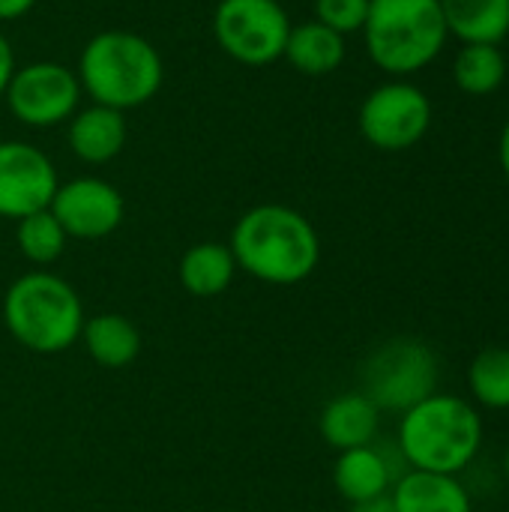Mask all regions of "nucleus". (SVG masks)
<instances>
[{"instance_id":"5701e85b","label":"nucleus","mask_w":509,"mask_h":512,"mask_svg":"<svg viewBox=\"0 0 509 512\" xmlns=\"http://www.w3.org/2000/svg\"><path fill=\"white\" fill-rule=\"evenodd\" d=\"M372 0H315V21L348 36L363 30Z\"/></svg>"},{"instance_id":"1a4fd4ad","label":"nucleus","mask_w":509,"mask_h":512,"mask_svg":"<svg viewBox=\"0 0 509 512\" xmlns=\"http://www.w3.org/2000/svg\"><path fill=\"white\" fill-rule=\"evenodd\" d=\"M3 99L18 123L30 129H48L72 120L81 102V84L69 66L36 60L27 66H15Z\"/></svg>"},{"instance_id":"ddd939ff","label":"nucleus","mask_w":509,"mask_h":512,"mask_svg":"<svg viewBox=\"0 0 509 512\" xmlns=\"http://www.w3.org/2000/svg\"><path fill=\"white\" fill-rule=\"evenodd\" d=\"M126 144V114L105 105H90L69 120V150L87 165L111 162Z\"/></svg>"},{"instance_id":"412c9836","label":"nucleus","mask_w":509,"mask_h":512,"mask_svg":"<svg viewBox=\"0 0 509 512\" xmlns=\"http://www.w3.org/2000/svg\"><path fill=\"white\" fill-rule=\"evenodd\" d=\"M468 387L477 405L489 411H509V348H483L468 366Z\"/></svg>"},{"instance_id":"4468645a","label":"nucleus","mask_w":509,"mask_h":512,"mask_svg":"<svg viewBox=\"0 0 509 512\" xmlns=\"http://www.w3.org/2000/svg\"><path fill=\"white\" fill-rule=\"evenodd\" d=\"M390 498L396 512H471V495L453 474H432V471H405Z\"/></svg>"},{"instance_id":"7ed1b4c3","label":"nucleus","mask_w":509,"mask_h":512,"mask_svg":"<svg viewBox=\"0 0 509 512\" xmlns=\"http://www.w3.org/2000/svg\"><path fill=\"white\" fill-rule=\"evenodd\" d=\"M78 84L93 105L129 111L150 102L165 78L162 57L150 39L132 30L96 33L78 57Z\"/></svg>"},{"instance_id":"9d476101","label":"nucleus","mask_w":509,"mask_h":512,"mask_svg":"<svg viewBox=\"0 0 509 512\" xmlns=\"http://www.w3.org/2000/svg\"><path fill=\"white\" fill-rule=\"evenodd\" d=\"M60 180L51 159L27 141H0V216L24 219L48 210Z\"/></svg>"},{"instance_id":"20e7f679","label":"nucleus","mask_w":509,"mask_h":512,"mask_svg":"<svg viewBox=\"0 0 509 512\" xmlns=\"http://www.w3.org/2000/svg\"><path fill=\"white\" fill-rule=\"evenodd\" d=\"M84 318L78 291L57 273H24L3 294V324L33 354L69 351L81 339Z\"/></svg>"},{"instance_id":"f03ea898","label":"nucleus","mask_w":509,"mask_h":512,"mask_svg":"<svg viewBox=\"0 0 509 512\" xmlns=\"http://www.w3.org/2000/svg\"><path fill=\"white\" fill-rule=\"evenodd\" d=\"M483 447L477 408L450 393H432L399 420V456L411 471L459 477Z\"/></svg>"},{"instance_id":"bb28decb","label":"nucleus","mask_w":509,"mask_h":512,"mask_svg":"<svg viewBox=\"0 0 509 512\" xmlns=\"http://www.w3.org/2000/svg\"><path fill=\"white\" fill-rule=\"evenodd\" d=\"M498 156H501V168H504V174H507L509 180V120L507 126H504V132H501V141H498Z\"/></svg>"},{"instance_id":"a878e982","label":"nucleus","mask_w":509,"mask_h":512,"mask_svg":"<svg viewBox=\"0 0 509 512\" xmlns=\"http://www.w3.org/2000/svg\"><path fill=\"white\" fill-rule=\"evenodd\" d=\"M351 512H396V504L387 495H378V498H369V501H360V504H351Z\"/></svg>"},{"instance_id":"423d86ee","label":"nucleus","mask_w":509,"mask_h":512,"mask_svg":"<svg viewBox=\"0 0 509 512\" xmlns=\"http://www.w3.org/2000/svg\"><path fill=\"white\" fill-rule=\"evenodd\" d=\"M378 411L405 414L438 393V360L426 342L393 339L369 354L363 366V390Z\"/></svg>"},{"instance_id":"6e6552de","label":"nucleus","mask_w":509,"mask_h":512,"mask_svg":"<svg viewBox=\"0 0 509 512\" xmlns=\"http://www.w3.org/2000/svg\"><path fill=\"white\" fill-rule=\"evenodd\" d=\"M432 126V102L411 81H387L375 87L360 105L363 138L387 153L411 150Z\"/></svg>"},{"instance_id":"b1692460","label":"nucleus","mask_w":509,"mask_h":512,"mask_svg":"<svg viewBox=\"0 0 509 512\" xmlns=\"http://www.w3.org/2000/svg\"><path fill=\"white\" fill-rule=\"evenodd\" d=\"M15 54H12V45H9V39L0 33V99L6 96V87H9V81H12V72H15Z\"/></svg>"},{"instance_id":"dca6fc26","label":"nucleus","mask_w":509,"mask_h":512,"mask_svg":"<svg viewBox=\"0 0 509 512\" xmlns=\"http://www.w3.org/2000/svg\"><path fill=\"white\" fill-rule=\"evenodd\" d=\"M393 483H396V477H393L387 456L381 450H375L372 444L339 453V459L333 465V486L348 504H360V501L387 495L393 489Z\"/></svg>"},{"instance_id":"6ab92c4d","label":"nucleus","mask_w":509,"mask_h":512,"mask_svg":"<svg viewBox=\"0 0 509 512\" xmlns=\"http://www.w3.org/2000/svg\"><path fill=\"white\" fill-rule=\"evenodd\" d=\"M447 33L459 36L462 45L483 42L501 45L509 33V0H438Z\"/></svg>"},{"instance_id":"cd10ccee","label":"nucleus","mask_w":509,"mask_h":512,"mask_svg":"<svg viewBox=\"0 0 509 512\" xmlns=\"http://www.w3.org/2000/svg\"><path fill=\"white\" fill-rule=\"evenodd\" d=\"M504 474H507V480H509V447H507V453H504Z\"/></svg>"},{"instance_id":"f8f14e48","label":"nucleus","mask_w":509,"mask_h":512,"mask_svg":"<svg viewBox=\"0 0 509 512\" xmlns=\"http://www.w3.org/2000/svg\"><path fill=\"white\" fill-rule=\"evenodd\" d=\"M378 426H381V411L366 393H342L330 399L318 417L321 438L339 453L369 447L378 435Z\"/></svg>"},{"instance_id":"4be33fe9","label":"nucleus","mask_w":509,"mask_h":512,"mask_svg":"<svg viewBox=\"0 0 509 512\" xmlns=\"http://www.w3.org/2000/svg\"><path fill=\"white\" fill-rule=\"evenodd\" d=\"M66 243H69V237L51 210H39V213H30L15 222V246L36 267L54 264L63 255Z\"/></svg>"},{"instance_id":"2eb2a0df","label":"nucleus","mask_w":509,"mask_h":512,"mask_svg":"<svg viewBox=\"0 0 509 512\" xmlns=\"http://www.w3.org/2000/svg\"><path fill=\"white\" fill-rule=\"evenodd\" d=\"M84 351L93 363L102 369H123L138 360L141 354V330L117 312H102L93 318H84L81 339Z\"/></svg>"},{"instance_id":"0eeeda50","label":"nucleus","mask_w":509,"mask_h":512,"mask_svg":"<svg viewBox=\"0 0 509 512\" xmlns=\"http://www.w3.org/2000/svg\"><path fill=\"white\" fill-rule=\"evenodd\" d=\"M291 18L279 0H219L213 36L243 66H267L285 54Z\"/></svg>"},{"instance_id":"a211bd4d","label":"nucleus","mask_w":509,"mask_h":512,"mask_svg":"<svg viewBox=\"0 0 509 512\" xmlns=\"http://www.w3.org/2000/svg\"><path fill=\"white\" fill-rule=\"evenodd\" d=\"M300 75L321 78L342 66L345 60V36L330 30L321 21H300L291 24L285 54H282Z\"/></svg>"},{"instance_id":"aec40b11","label":"nucleus","mask_w":509,"mask_h":512,"mask_svg":"<svg viewBox=\"0 0 509 512\" xmlns=\"http://www.w3.org/2000/svg\"><path fill=\"white\" fill-rule=\"evenodd\" d=\"M507 57L498 45L468 42L453 60V81L468 96H489L507 78Z\"/></svg>"},{"instance_id":"39448f33","label":"nucleus","mask_w":509,"mask_h":512,"mask_svg":"<svg viewBox=\"0 0 509 512\" xmlns=\"http://www.w3.org/2000/svg\"><path fill=\"white\" fill-rule=\"evenodd\" d=\"M363 36L375 66L405 78L426 69L450 33L438 0H372Z\"/></svg>"},{"instance_id":"9b49d317","label":"nucleus","mask_w":509,"mask_h":512,"mask_svg":"<svg viewBox=\"0 0 509 512\" xmlns=\"http://www.w3.org/2000/svg\"><path fill=\"white\" fill-rule=\"evenodd\" d=\"M54 219L72 240H102L123 222V195L102 177H75L57 186L51 207Z\"/></svg>"},{"instance_id":"393cba45","label":"nucleus","mask_w":509,"mask_h":512,"mask_svg":"<svg viewBox=\"0 0 509 512\" xmlns=\"http://www.w3.org/2000/svg\"><path fill=\"white\" fill-rule=\"evenodd\" d=\"M36 6V0H0V21H15L27 15Z\"/></svg>"},{"instance_id":"f3484780","label":"nucleus","mask_w":509,"mask_h":512,"mask_svg":"<svg viewBox=\"0 0 509 512\" xmlns=\"http://www.w3.org/2000/svg\"><path fill=\"white\" fill-rule=\"evenodd\" d=\"M177 273H180V285L186 294L210 300L231 288V282L237 276V261H234V252L228 243L204 240L183 252Z\"/></svg>"},{"instance_id":"f257e3e1","label":"nucleus","mask_w":509,"mask_h":512,"mask_svg":"<svg viewBox=\"0 0 509 512\" xmlns=\"http://www.w3.org/2000/svg\"><path fill=\"white\" fill-rule=\"evenodd\" d=\"M237 270L264 285H300L321 261L315 225L288 204H258L246 210L228 240Z\"/></svg>"}]
</instances>
